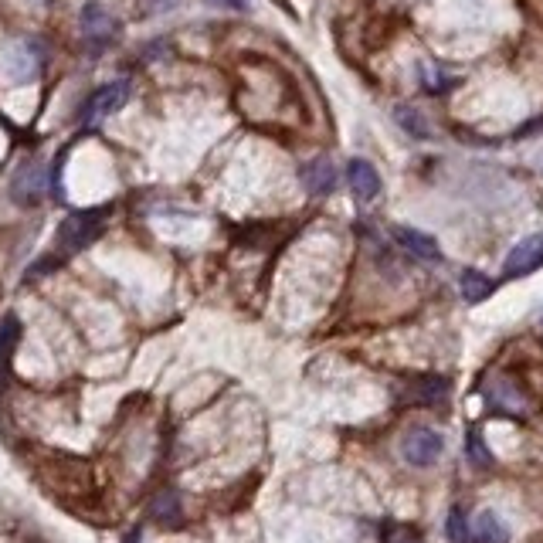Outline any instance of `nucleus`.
<instances>
[{
	"mask_svg": "<svg viewBox=\"0 0 543 543\" xmlns=\"http://www.w3.org/2000/svg\"><path fill=\"white\" fill-rule=\"evenodd\" d=\"M109 214H112V208H85V211L68 214L62 221V228H58V252L75 255V252H82V248H89L92 241L102 235Z\"/></svg>",
	"mask_w": 543,
	"mask_h": 543,
	"instance_id": "1",
	"label": "nucleus"
},
{
	"mask_svg": "<svg viewBox=\"0 0 543 543\" xmlns=\"http://www.w3.org/2000/svg\"><path fill=\"white\" fill-rule=\"evenodd\" d=\"M48 62V45L41 38H17L11 48L4 51V72L7 79L17 82V85H28L41 75V68Z\"/></svg>",
	"mask_w": 543,
	"mask_h": 543,
	"instance_id": "2",
	"label": "nucleus"
},
{
	"mask_svg": "<svg viewBox=\"0 0 543 543\" xmlns=\"http://www.w3.org/2000/svg\"><path fill=\"white\" fill-rule=\"evenodd\" d=\"M126 99H129V79H116V82L99 85V89L82 102L79 126H96V123H102V119L112 116L116 109H123Z\"/></svg>",
	"mask_w": 543,
	"mask_h": 543,
	"instance_id": "3",
	"label": "nucleus"
},
{
	"mask_svg": "<svg viewBox=\"0 0 543 543\" xmlns=\"http://www.w3.org/2000/svg\"><path fill=\"white\" fill-rule=\"evenodd\" d=\"M119 38V21L112 17L102 4H85L82 7V41L85 48L92 51V55H99V51H106L112 41Z\"/></svg>",
	"mask_w": 543,
	"mask_h": 543,
	"instance_id": "4",
	"label": "nucleus"
},
{
	"mask_svg": "<svg viewBox=\"0 0 543 543\" xmlns=\"http://www.w3.org/2000/svg\"><path fill=\"white\" fill-rule=\"evenodd\" d=\"M401 452H404V459H408L411 465L425 469V465H435V462H438V455L445 452V442H442V435H438L435 428L418 425V428H411V432L404 435Z\"/></svg>",
	"mask_w": 543,
	"mask_h": 543,
	"instance_id": "5",
	"label": "nucleus"
},
{
	"mask_svg": "<svg viewBox=\"0 0 543 543\" xmlns=\"http://www.w3.org/2000/svg\"><path fill=\"white\" fill-rule=\"evenodd\" d=\"M540 265H543V235H530L523 238L520 245H513V252L506 255L503 275L506 279H520V275L537 272Z\"/></svg>",
	"mask_w": 543,
	"mask_h": 543,
	"instance_id": "6",
	"label": "nucleus"
},
{
	"mask_svg": "<svg viewBox=\"0 0 543 543\" xmlns=\"http://www.w3.org/2000/svg\"><path fill=\"white\" fill-rule=\"evenodd\" d=\"M45 170H41V163H24L21 170L14 174V184H11V194L17 204H38L41 194H45Z\"/></svg>",
	"mask_w": 543,
	"mask_h": 543,
	"instance_id": "7",
	"label": "nucleus"
},
{
	"mask_svg": "<svg viewBox=\"0 0 543 543\" xmlns=\"http://www.w3.org/2000/svg\"><path fill=\"white\" fill-rule=\"evenodd\" d=\"M391 235L401 245V252H408L411 258H418V262H438V258H442V252H438V245H435V238L425 235V231L404 228V224H398V228H391Z\"/></svg>",
	"mask_w": 543,
	"mask_h": 543,
	"instance_id": "8",
	"label": "nucleus"
},
{
	"mask_svg": "<svg viewBox=\"0 0 543 543\" xmlns=\"http://www.w3.org/2000/svg\"><path fill=\"white\" fill-rule=\"evenodd\" d=\"M299 180L313 197H326L336 191V167L330 157H316L299 170Z\"/></svg>",
	"mask_w": 543,
	"mask_h": 543,
	"instance_id": "9",
	"label": "nucleus"
},
{
	"mask_svg": "<svg viewBox=\"0 0 543 543\" xmlns=\"http://www.w3.org/2000/svg\"><path fill=\"white\" fill-rule=\"evenodd\" d=\"M347 184L357 201H374V197L381 194V174H377L370 160H350Z\"/></svg>",
	"mask_w": 543,
	"mask_h": 543,
	"instance_id": "10",
	"label": "nucleus"
},
{
	"mask_svg": "<svg viewBox=\"0 0 543 543\" xmlns=\"http://www.w3.org/2000/svg\"><path fill=\"white\" fill-rule=\"evenodd\" d=\"M472 543H510V527L503 523V516L482 510L472 520Z\"/></svg>",
	"mask_w": 543,
	"mask_h": 543,
	"instance_id": "11",
	"label": "nucleus"
},
{
	"mask_svg": "<svg viewBox=\"0 0 543 543\" xmlns=\"http://www.w3.org/2000/svg\"><path fill=\"white\" fill-rule=\"evenodd\" d=\"M459 289H462V299L465 303H486L489 296H493V289H496V282L489 279L486 272H479V269H465L459 275Z\"/></svg>",
	"mask_w": 543,
	"mask_h": 543,
	"instance_id": "12",
	"label": "nucleus"
},
{
	"mask_svg": "<svg viewBox=\"0 0 543 543\" xmlns=\"http://www.w3.org/2000/svg\"><path fill=\"white\" fill-rule=\"evenodd\" d=\"M445 394H448V381H445V377L425 374V377H415V381H411V401L432 404V401H442Z\"/></svg>",
	"mask_w": 543,
	"mask_h": 543,
	"instance_id": "13",
	"label": "nucleus"
},
{
	"mask_svg": "<svg viewBox=\"0 0 543 543\" xmlns=\"http://www.w3.org/2000/svg\"><path fill=\"white\" fill-rule=\"evenodd\" d=\"M394 119H398V126H401L408 136H415V140H428V136H432V126H428V119L421 116L418 109L398 106V109H394Z\"/></svg>",
	"mask_w": 543,
	"mask_h": 543,
	"instance_id": "14",
	"label": "nucleus"
},
{
	"mask_svg": "<svg viewBox=\"0 0 543 543\" xmlns=\"http://www.w3.org/2000/svg\"><path fill=\"white\" fill-rule=\"evenodd\" d=\"M465 459L476 465V469H489V465H493V455H489V448H486V442H482L479 432L465 435Z\"/></svg>",
	"mask_w": 543,
	"mask_h": 543,
	"instance_id": "15",
	"label": "nucleus"
},
{
	"mask_svg": "<svg viewBox=\"0 0 543 543\" xmlns=\"http://www.w3.org/2000/svg\"><path fill=\"white\" fill-rule=\"evenodd\" d=\"M459 79L448 72H438V68H425V89L432 92V96H442V92H452Z\"/></svg>",
	"mask_w": 543,
	"mask_h": 543,
	"instance_id": "16",
	"label": "nucleus"
},
{
	"mask_svg": "<svg viewBox=\"0 0 543 543\" xmlns=\"http://www.w3.org/2000/svg\"><path fill=\"white\" fill-rule=\"evenodd\" d=\"M448 540L452 543H469L472 540V530H469V523H465V516L462 510H452L448 513Z\"/></svg>",
	"mask_w": 543,
	"mask_h": 543,
	"instance_id": "17",
	"label": "nucleus"
},
{
	"mask_svg": "<svg viewBox=\"0 0 543 543\" xmlns=\"http://www.w3.org/2000/svg\"><path fill=\"white\" fill-rule=\"evenodd\" d=\"M384 543H425L418 537L415 530H408V527H394L391 533H387V540Z\"/></svg>",
	"mask_w": 543,
	"mask_h": 543,
	"instance_id": "18",
	"label": "nucleus"
},
{
	"mask_svg": "<svg viewBox=\"0 0 543 543\" xmlns=\"http://www.w3.org/2000/svg\"><path fill=\"white\" fill-rule=\"evenodd\" d=\"M174 4V0H140V7L146 14H157V11H167V7Z\"/></svg>",
	"mask_w": 543,
	"mask_h": 543,
	"instance_id": "19",
	"label": "nucleus"
},
{
	"mask_svg": "<svg viewBox=\"0 0 543 543\" xmlns=\"http://www.w3.org/2000/svg\"><path fill=\"white\" fill-rule=\"evenodd\" d=\"M214 7H228V11H245L248 0H211Z\"/></svg>",
	"mask_w": 543,
	"mask_h": 543,
	"instance_id": "20",
	"label": "nucleus"
},
{
	"mask_svg": "<svg viewBox=\"0 0 543 543\" xmlns=\"http://www.w3.org/2000/svg\"><path fill=\"white\" fill-rule=\"evenodd\" d=\"M126 543H140V533H129V540Z\"/></svg>",
	"mask_w": 543,
	"mask_h": 543,
	"instance_id": "21",
	"label": "nucleus"
}]
</instances>
